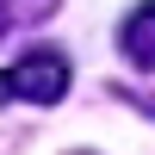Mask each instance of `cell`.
<instances>
[{
  "mask_svg": "<svg viewBox=\"0 0 155 155\" xmlns=\"http://www.w3.org/2000/svg\"><path fill=\"white\" fill-rule=\"evenodd\" d=\"M68 56L62 50H31L12 68H0V99H25V106H56L68 93Z\"/></svg>",
  "mask_w": 155,
  "mask_h": 155,
  "instance_id": "1",
  "label": "cell"
},
{
  "mask_svg": "<svg viewBox=\"0 0 155 155\" xmlns=\"http://www.w3.org/2000/svg\"><path fill=\"white\" fill-rule=\"evenodd\" d=\"M118 44H124V56H130L143 74H155V0H143V6H137L130 19H124Z\"/></svg>",
  "mask_w": 155,
  "mask_h": 155,
  "instance_id": "2",
  "label": "cell"
},
{
  "mask_svg": "<svg viewBox=\"0 0 155 155\" xmlns=\"http://www.w3.org/2000/svg\"><path fill=\"white\" fill-rule=\"evenodd\" d=\"M56 6L62 0H0V37H6L12 25H44Z\"/></svg>",
  "mask_w": 155,
  "mask_h": 155,
  "instance_id": "3",
  "label": "cell"
},
{
  "mask_svg": "<svg viewBox=\"0 0 155 155\" xmlns=\"http://www.w3.org/2000/svg\"><path fill=\"white\" fill-rule=\"evenodd\" d=\"M124 99H137V106H143L149 118H155V99H149V93H124Z\"/></svg>",
  "mask_w": 155,
  "mask_h": 155,
  "instance_id": "4",
  "label": "cell"
}]
</instances>
